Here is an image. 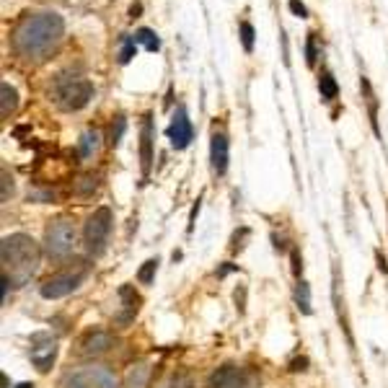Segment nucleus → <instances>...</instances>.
<instances>
[{"label":"nucleus","mask_w":388,"mask_h":388,"mask_svg":"<svg viewBox=\"0 0 388 388\" xmlns=\"http://www.w3.org/2000/svg\"><path fill=\"white\" fill-rule=\"evenodd\" d=\"M292 272H295V277H300V272H303V259H300L298 248H292Z\"/></svg>","instance_id":"7c9ffc66"},{"label":"nucleus","mask_w":388,"mask_h":388,"mask_svg":"<svg viewBox=\"0 0 388 388\" xmlns=\"http://www.w3.org/2000/svg\"><path fill=\"white\" fill-rule=\"evenodd\" d=\"M65 36V21L60 13L42 10L27 13L10 31V50L27 62H42L60 47Z\"/></svg>","instance_id":"f257e3e1"},{"label":"nucleus","mask_w":388,"mask_h":388,"mask_svg":"<svg viewBox=\"0 0 388 388\" xmlns=\"http://www.w3.org/2000/svg\"><path fill=\"white\" fill-rule=\"evenodd\" d=\"M207 388H248V371L241 365H221L210 375Z\"/></svg>","instance_id":"9d476101"},{"label":"nucleus","mask_w":388,"mask_h":388,"mask_svg":"<svg viewBox=\"0 0 388 388\" xmlns=\"http://www.w3.org/2000/svg\"><path fill=\"white\" fill-rule=\"evenodd\" d=\"M360 89H362V94H365V101H368V114H371L373 130L378 135V98H375V94H373V89H371V80L365 78V75H362V80H360Z\"/></svg>","instance_id":"a211bd4d"},{"label":"nucleus","mask_w":388,"mask_h":388,"mask_svg":"<svg viewBox=\"0 0 388 388\" xmlns=\"http://www.w3.org/2000/svg\"><path fill=\"white\" fill-rule=\"evenodd\" d=\"M62 388H119L117 375L104 365H86L70 371L62 380Z\"/></svg>","instance_id":"0eeeda50"},{"label":"nucleus","mask_w":388,"mask_h":388,"mask_svg":"<svg viewBox=\"0 0 388 388\" xmlns=\"http://www.w3.org/2000/svg\"><path fill=\"white\" fill-rule=\"evenodd\" d=\"M295 303H298L300 313L308 316L311 313V288L306 280H298V285H295Z\"/></svg>","instance_id":"412c9836"},{"label":"nucleus","mask_w":388,"mask_h":388,"mask_svg":"<svg viewBox=\"0 0 388 388\" xmlns=\"http://www.w3.org/2000/svg\"><path fill=\"white\" fill-rule=\"evenodd\" d=\"M140 10H142V6H140V3H135L133 8H130V16H133V18H137V13H140Z\"/></svg>","instance_id":"473e14b6"},{"label":"nucleus","mask_w":388,"mask_h":388,"mask_svg":"<svg viewBox=\"0 0 388 388\" xmlns=\"http://www.w3.org/2000/svg\"><path fill=\"white\" fill-rule=\"evenodd\" d=\"M16 388H34V383H18Z\"/></svg>","instance_id":"72a5a7b5"},{"label":"nucleus","mask_w":388,"mask_h":388,"mask_svg":"<svg viewBox=\"0 0 388 388\" xmlns=\"http://www.w3.org/2000/svg\"><path fill=\"white\" fill-rule=\"evenodd\" d=\"M158 256L156 259H148L145 264L140 267V272H137V280H140L142 285H150L153 280H156V272H158Z\"/></svg>","instance_id":"4be33fe9"},{"label":"nucleus","mask_w":388,"mask_h":388,"mask_svg":"<svg viewBox=\"0 0 388 388\" xmlns=\"http://www.w3.org/2000/svg\"><path fill=\"white\" fill-rule=\"evenodd\" d=\"M244 292H246L244 288H241V290H236V303H239V308H241V311H244Z\"/></svg>","instance_id":"2f4dec72"},{"label":"nucleus","mask_w":388,"mask_h":388,"mask_svg":"<svg viewBox=\"0 0 388 388\" xmlns=\"http://www.w3.org/2000/svg\"><path fill=\"white\" fill-rule=\"evenodd\" d=\"M75 225L70 218H54L45 230V256L54 264H60L65 259H70L75 251Z\"/></svg>","instance_id":"20e7f679"},{"label":"nucleus","mask_w":388,"mask_h":388,"mask_svg":"<svg viewBox=\"0 0 388 388\" xmlns=\"http://www.w3.org/2000/svg\"><path fill=\"white\" fill-rule=\"evenodd\" d=\"M119 298H122V311L117 313V324L127 327V324H133L137 311H140V295L130 285H124V288H119Z\"/></svg>","instance_id":"ddd939ff"},{"label":"nucleus","mask_w":388,"mask_h":388,"mask_svg":"<svg viewBox=\"0 0 388 388\" xmlns=\"http://www.w3.org/2000/svg\"><path fill=\"white\" fill-rule=\"evenodd\" d=\"M228 161H230V140L228 135L223 133V130H212V137H210V163H212V171L223 177L225 171H228Z\"/></svg>","instance_id":"f8f14e48"},{"label":"nucleus","mask_w":388,"mask_h":388,"mask_svg":"<svg viewBox=\"0 0 388 388\" xmlns=\"http://www.w3.org/2000/svg\"><path fill=\"white\" fill-rule=\"evenodd\" d=\"M31 362L39 373H47L54 365L57 357V342L50 334H34L31 336Z\"/></svg>","instance_id":"6e6552de"},{"label":"nucleus","mask_w":388,"mask_h":388,"mask_svg":"<svg viewBox=\"0 0 388 388\" xmlns=\"http://www.w3.org/2000/svg\"><path fill=\"white\" fill-rule=\"evenodd\" d=\"M124 130H127V119H124V117H117L114 124H112V135H109V142H112V145H119V142H122Z\"/></svg>","instance_id":"bb28decb"},{"label":"nucleus","mask_w":388,"mask_h":388,"mask_svg":"<svg viewBox=\"0 0 388 388\" xmlns=\"http://www.w3.org/2000/svg\"><path fill=\"white\" fill-rule=\"evenodd\" d=\"M150 163H153V117L145 114L140 127V166L145 177L150 171Z\"/></svg>","instance_id":"4468645a"},{"label":"nucleus","mask_w":388,"mask_h":388,"mask_svg":"<svg viewBox=\"0 0 388 388\" xmlns=\"http://www.w3.org/2000/svg\"><path fill=\"white\" fill-rule=\"evenodd\" d=\"M98 148H101V135H98V130H86L78 140V158H91V156H96Z\"/></svg>","instance_id":"2eb2a0df"},{"label":"nucleus","mask_w":388,"mask_h":388,"mask_svg":"<svg viewBox=\"0 0 388 388\" xmlns=\"http://www.w3.org/2000/svg\"><path fill=\"white\" fill-rule=\"evenodd\" d=\"M45 248L39 246L31 236L27 233H10L0 244V264H3V277H8L16 288L24 285L34 277L39 269Z\"/></svg>","instance_id":"f03ea898"},{"label":"nucleus","mask_w":388,"mask_h":388,"mask_svg":"<svg viewBox=\"0 0 388 388\" xmlns=\"http://www.w3.org/2000/svg\"><path fill=\"white\" fill-rule=\"evenodd\" d=\"M288 6H290V10H292V13H295L298 18H306V16H308V8H306V6L300 3V0H288Z\"/></svg>","instance_id":"c756f323"},{"label":"nucleus","mask_w":388,"mask_h":388,"mask_svg":"<svg viewBox=\"0 0 388 388\" xmlns=\"http://www.w3.org/2000/svg\"><path fill=\"white\" fill-rule=\"evenodd\" d=\"M89 272H91L89 262H73V264H68L62 272L52 274L50 280H45L42 288H39V295L45 300L65 298V295H70L73 290H78L80 285L86 283Z\"/></svg>","instance_id":"39448f33"},{"label":"nucleus","mask_w":388,"mask_h":388,"mask_svg":"<svg viewBox=\"0 0 388 388\" xmlns=\"http://www.w3.org/2000/svg\"><path fill=\"white\" fill-rule=\"evenodd\" d=\"M135 42L145 47L148 52H158L161 50V39L153 29H137V31H135Z\"/></svg>","instance_id":"aec40b11"},{"label":"nucleus","mask_w":388,"mask_h":388,"mask_svg":"<svg viewBox=\"0 0 388 388\" xmlns=\"http://www.w3.org/2000/svg\"><path fill=\"white\" fill-rule=\"evenodd\" d=\"M112 228H114V212L109 207H98L89 215V221L83 225V246H86V254L89 256H101L106 251V244H109V236H112Z\"/></svg>","instance_id":"423d86ee"},{"label":"nucleus","mask_w":388,"mask_h":388,"mask_svg":"<svg viewBox=\"0 0 388 388\" xmlns=\"http://www.w3.org/2000/svg\"><path fill=\"white\" fill-rule=\"evenodd\" d=\"M241 42H244V50L246 52H251L254 50V36H256V31H254V27L248 24V21H241Z\"/></svg>","instance_id":"a878e982"},{"label":"nucleus","mask_w":388,"mask_h":388,"mask_svg":"<svg viewBox=\"0 0 388 388\" xmlns=\"http://www.w3.org/2000/svg\"><path fill=\"white\" fill-rule=\"evenodd\" d=\"M0 96H3L0 117H3V119H8V117L16 112V106H18V91L13 89L10 83H3V86H0Z\"/></svg>","instance_id":"f3484780"},{"label":"nucleus","mask_w":388,"mask_h":388,"mask_svg":"<svg viewBox=\"0 0 388 388\" xmlns=\"http://www.w3.org/2000/svg\"><path fill=\"white\" fill-rule=\"evenodd\" d=\"M10 194H13V177L8 174V168L3 166V194H0V200H3V202H8Z\"/></svg>","instance_id":"c85d7f7f"},{"label":"nucleus","mask_w":388,"mask_h":388,"mask_svg":"<svg viewBox=\"0 0 388 388\" xmlns=\"http://www.w3.org/2000/svg\"><path fill=\"white\" fill-rule=\"evenodd\" d=\"M96 177H83L75 181V194L78 197H91V194L96 192Z\"/></svg>","instance_id":"393cba45"},{"label":"nucleus","mask_w":388,"mask_h":388,"mask_svg":"<svg viewBox=\"0 0 388 388\" xmlns=\"http://www.w3.org/2000/svg\"><path fill=\"white\" fill-rule=\"evenodd\" d=\"M114 344L117 339L112 331H106V329H91V331H86V334L80 336L78 352L86 355V357H98V355L109 352Z\"/></svg>","instance_id":"1a4fd4ad"},{"label":"nucleus","mask_w":388,"mask_h":388,"mask_svg":"<svg viewBox=\"0 0 388 388\" xmlns=\"http://www.w3.org/2000/svg\"><path fill=\"white\" fill-rule=\"evenodd\" d=\"M135 52H137V42H135V36L124 34L122 36V50H119V62H130L135 57Z\"/></svg>","instance_id":"5701e85b"},{"label":"nucleus","mask_w":388,"mask_h":388,"mask_svg":"<svg viewBox=\"0 0 388 388\" xmlns=\"http://www.w3.org/2000/svg\"><path fill=\"white\" fill-rule=\"evenodd\" d=\"M166 388H194V378L189 371H177L174 375H171V380H168Z\"/></svg>","instance_id":"b1692460"},{"label":"nucleus","mask_w":388,"mask_h":388,"mask_svg":"<svg viewBox=\"0 0 388 388\" xmlns=\"http://www.w3.org/2000/svg\"><path fill=\"white\" fill-rule=\"evenodd\" d=\"M148 378H150V365L148 362H137V365H133V371L127 373L124 388H145L148 386Z\"/></svg>","instance_id":"dca6fc26"},{"label":"nucleus","mask_w":388,"mask_h":388,"mask_svg":"<svg viewBox=\"0 0 388 388\" xmlns=\"http://www.w3.org/2000/svg\"><path fill=\"white\" fill-rule=\"evenodd\" d=\"M166 135H168V140H171V148H177V150H184L186 145L192 142L194 127H192V122H189V117H186L184 106H179V112L174 114L171 124H168Z\"/></svg>","instance_id":"9b49d317"},{"label":"nucleus","mask_w":388,"mask_h":388,"mask_svg":"<svg viewBox=\"0 0 388 388\" xmlns=\"http://www.w3.org/2000/svg\"><path fill=\"white\" fill-rule=\"evenodd\" d=\"M318 91H321V98L324 101H334L336 94H339V86H336V80L331 73H321V78H318Z\"/></svg>","instance_id":"6ab92c4d"},{"label":"nucleus","mask_w":388,"mask_h":388,"mask_svg":"<svg viewBox=\"0 0 388 388\" xmlns=\"http://www.w3.org/2000/svg\"><path fill=\"white\" fill-rule=\"evenodd\" d=\"M316 60H318V50H316V34L311 31L308 36H306V62H308L311 68L316 65Z\"/></svg>","instance_id":"cd10ccee"},{"label":"nucleus","mask_w":388,"mask_h":388,"mask_svg":"<svg viewBox=\"0 0 388 388\" xmlns=\"http://www.w3.org/2000/svg\"><path fill=\"white\" fill-rule=\"evenodd\" d=\"M94 94H96L94 83L70 70L60 73L52 80V89H50V96H52V101L60 106L62 112H80L83 106H89Z\"/></svg>","instance_id":"7ed1b4c3"}]
</instances>
